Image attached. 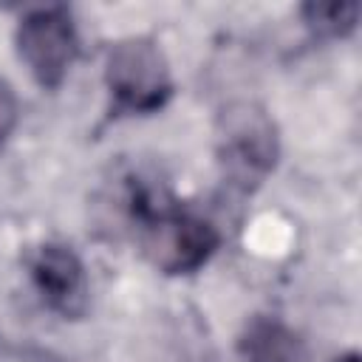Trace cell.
Returning <instances> with one entry per match:
<instances>
[{"instance_id": "6da1fadb", "label": "cell", "mask_w": 362, "mask_h": 362, "mask_svg": "<svg viewBox=\"0 0 362 362\" xmlns=\"http://www.w3.org/2000/svg\"><path fill=\"white\" fill-rule=\"evenodd\" d=\"M218 156L235 187H257L277 161V130L266 110L252 102L229 105L218 122Z\"/></svg>"}, {"instance_id": "7a4b0ae2", "label": "cell", "mask_w": 362, "mask_h": 362, "mask_svg": "<svg viewBox=\"0 0 362 362\" xmlns=\"http://www.w3.org/2000/svg\"><path fill=\"white\" fill-rule=\"evenodd\" d=\"M105 82L116 102V110L153 113L173 90L167 59L161 48L147 37H130L107 51Z\"/></svg>"}, {"instance_id": "3957f363", "label": "cell", "mask_w": 362, "mask_h": 362, "mask_svg": "<svg viewBox=\"0 0 362 362\" xmlns=\"http://www.w3.org/2000/svg\"><path fill=\"white\" fill-rule=\"evenodd\" d=\"M141 246L158 272L187 274L206 263L209 255L218 249V232L212 229V223L195 215L156 209L144 218Z\"/></svg>"}, {"instance_id": "277c9868", "label": "cell", "mask_w": 362, "mask_h": 362, "mask_svg": "<svg viewBox=\"0 0 362 362\" xmlns=\"http://www.w3.org/2000/svg\"><path fill=\"white\" fill-rule=\"evenodd\" d=\"M17 51L42 88H57L76 57V31L68 11L37 8L25 14L17 28Z\"/></svg>"}, {"instance_id": "5b68a950", "label": "cell", "mask_w": 362, "mask_h": 362, "mask_svg": "<svg viewBox=\"0 0 362 362\" xmlns=\"http://www.w3.org/2000/svg\"><path fill=\"white\" fill-rule=\"evenodd\" d=\"M31 277L42 303L65 320H76L88 308V277L82 260L59 243H45L31 260Z\"/></svg>"}, {"instance_id": "8992f818", "label": "cell", "mask_w": 362, "mask_h": 362, "mask_svg": "<svg viewBox=\"0 0 362 362\" xmlns=\"http://www.w3.org/2000/svg\"><path fill=\"white\" fill-rule=\"evenodd\" d=\"M243 362H308L303 342L277 320H257L240 342Z\"/></svg>"}, {"instance_id": "52a82bcc", "label": "cell", "mask_w": 362, "mask_h": 362, "mask_svg": "<svg viewBox=\"0 0 362 362\" xmlns=\"http://www.w3.org/2000/svg\"><path fill=\"white\" fill-rule=\"evenodd\" d=\"M308 14V25H314L322 34L339 37L348 34L356 25V14L359 6L356 3H328V6H305Z\"/></svg>"}, {"instance_id": "ba28073f", "label": "cell", "mask_w": 362, "mask_h": 362, "mask_svg": "<svg viewBox=\"0 0 362 362\" xmlns=\"http://www.w3.org/2000/svg\"><path fill=\"white\" fill-rule=\"evenodd\" d=\"M17 127V96L6 79H0V144Z\"/></svg>"}, {"instance_id": "9c48e42d", "label": "cell", "mask_w": 362, "mask_h": 362, "mask_svg": "<svg viewBox=\"0 0 362 362\" xmlns=\"http://www.w3.org/2000/svg\"><path fill=\"white\" fill-rule=\"evenodd\" d=\"M339 362H359V356H356V354H348V356H345V359H339Z\"/></svg>"}]
</instances>
